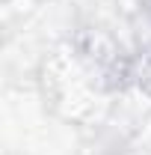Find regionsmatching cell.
Segmentation results:
<instances>
[]
</instances>
